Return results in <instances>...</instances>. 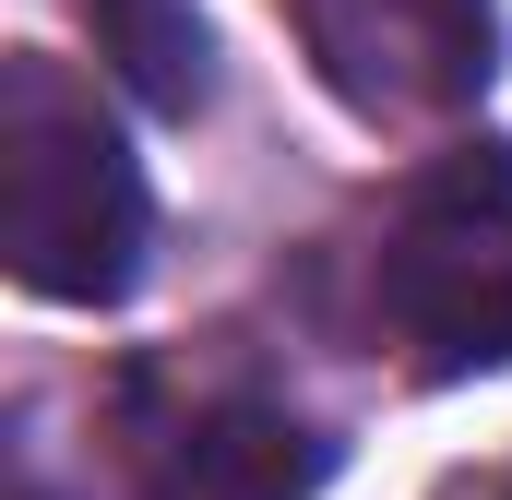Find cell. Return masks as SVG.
<instances>
[{"instance_id": "277c9868", "label": "cell", "mask_w": 512, "mask_h": 500, "mask_svg": "<svg viewBox=\"0 0 512 500\" xmlns=\"http://www.w3.org/2000/svg\"><path fill=\"white\" fill-rule=\"evenodd\" d=\"M286 24L370 131L465 120L501 72V0H286Z\"/></svg>"}, {"instance_id": "6da1fadb", "label": "cell", "mask_w": 512, "mask_h": 500, "mask_svg": "<svg viewBox=\"0 0 512 500\" xmlns=\"http://www.w3.org/2000/svg\"><path fill=\"white\" fill-rule=\"evenodd\" d=\"M0 250H12V286L60 310L131 298L155 250V191L120 120L96 108V84H72L36 48L0 60Z\"/></svg>"}, {"instance_id": "3957f363", "label": "cell", "mask_w": 512, "mask_h": 500, "mask_svg": "<svg viewBox=\"0 0 512 500\" xmlns=\"http://www.w3.org/2000/svg\"><path fill=\"white\" fill-rule=\"evenodd\" d=\"M96 429L108 441L84 453L72 489L36 477L24 500H310L334 465V441H310L286 405L191 370H131Z\"/></svg>"}, {"instance_id": "5b68a950", "label": "cell", "mask_w": 512, "mask_h": 500, "mask_svg": "<svg viewBox=\"0 0 512 500\" xmlns=\"http://www.w3.org/2000/svg\"><path fill=\"white\" fill-rule=\"evenodd\" d=\"M96 36H108V60L131 72V96L143 108H203V60H215V36H203V12L191 0H96Z\"/></svg>"}, {"instance_id": "8992f818", "label": "cell", "mask_w": 512, "mask_h": 500, "mask_svg": "<svg viewBox=\"0 0 512 500\" xmlns=\"http://www.w3.org/2000/svg\"><path fill=\"white\" fill-rule=\"evenodd\" d=\"M441 500H512V465L501 477H465V489H441Z\"/></svg>"}, {"instance_id": "7a4b0ae2", "label": "cell", "mask_w": 512, "mask_h": 500, "mask_svg": "<svg viewBox=\"0 0 512 500\" xmlns=\"http://www.w3.org/2000/svg\"><path fill=\"white\" fill-rule=\"evenodd\" d=\"M382 346L417 381L512 370V143H441L382 215L370 250Z\"/></svg>"}]
</instances>
